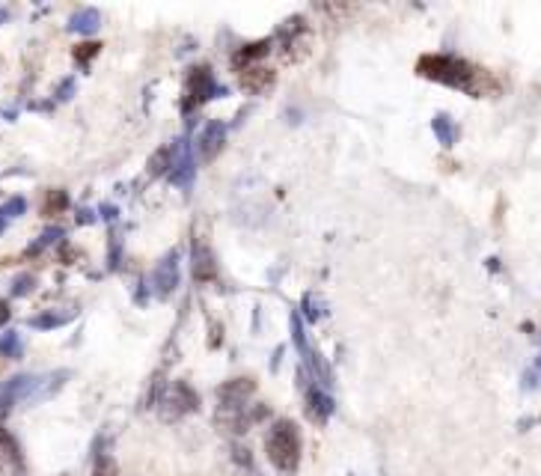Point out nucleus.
I'll list each match as a JSON object with an SVG mask.
<instances>
[{
    "label": "nucleus",
    "mask_w": 541,
    "mask_h": 476,
    "mask_svg": "<svg viewBox=\"0 0 541 476\" xmlns=\"http://www.w3.org/2000/svg\"><path fill=\"white\" fill-rule=\"evenodd\" d=\"M265 453H268V462L283 476L298 474L301 453H304L298 423L295 420H277L265 435Z\"/></svg>",
    "instance_id": "f257e3e1"
},
{
    "label": "nucleus",
    "mask_w": 541,
    "mask_h": 476,
    "mask_svg": "<svg viewBox=\"0 0 541 476\" xmlns=\"http://www.w3.org/2000/svg\"><path fill=\"white\" fill-rule=\"evenodd\" d=\"M417 72L429 81L446 84V87H458V90H470L473 78L479 75L467 60L458 57H443V54H429L417 63Z\"/></svg>",
    "instance_id": "f03ea898"
},
{
    "label": "nucleus",
    "mask_w": 541,
    "mask_h": 476,
    "mask_svg": "<svg viewBox=\"0 0 541 476\" xmlns=\"http://www.w3.org/2000/svg\"><path fill=\"white\" fill-rule=\"evenodd\" d=\"M277 36H280V60L283 63L295 66L313 54V30L307 27V21L301 15H292L286 24H280Z\"/></svg>",
    "instance_id": "7ed1b4c3"
},
{
    "label": "nucleus",
    "mask_w": 541,
    "mask_h": 476,
    "mask_svg": "<svg viewBox=\"0 0 541 476\" xmlns=\"http://www.w3.org/2000/svg\"><path fill=\"white\" fill-rule=\"evenodd\" d=\"M200 408V396L191 384L185 381H176L164 390L161 402H158V414L164 423H179L185 414H194Z\"/></svg>",
    "instance_id": "20e7f679"
},
{
    "label": "nucleus",
    "mask_w": 541,
    "mask_h": 476,
    "mask_svg": "<svg viewBox=\"0 0 541 476\" xmlns=\"http://www.w3.org/2000/svg\"><path fill=\"white\" fill-rule=\"evenodd\" d=\"M36 384H39V378H33V375H15V378L0 384V426L6 423V417L12 414V408L18 402L33 399Z\"/></svg>",
    "instance_id": "39448f33"
},
{
    "label": "nucleus",
    "mask_w": 541,
    "mask_h": 476,
    "mask_svg": "<svg viewBox=\"0 0 541 476\" xmlns=\"http://www.w3.org/2000/svg\"><path fill=\"white\" fill-rule=\"evenodd\" d=\"M152 286H155V295L158 298H170L179 286V253L170 250L161 265L155 268V277H152Z\"/></svg>",
    "instance_id": "423d86ee"
},
{
    "label": "nucleus",
    "mask_w": 541,
    "mask_h": 476,
    "mask_svg": "<svg viewBox=\"0 0 541 476\" xmlns=\"http://www.w3.org/2000/svg\"><path fill=\"white\" fill-rule=\"evenodd\" d=\"M191 274H194L197 283H212L217 277L215 253H212L209 244L200 241V238L194 241V250H191Z\"/></svg>",
    "instance_id": "0eeeda50"
},
{
    "label": "nucleus",
    "mask_w": 541,
    "mask_h": 476,
    "mask_svg": "<svg viewBox=\"0 0 541 476\" xmlns=\"http://www.w3.org/2000/svg\"><path fill=\"white\" fill-rule=\"evenodd\" d=\"M304 414L310 423L316 426H327L330 414H333V399L327 396L322 387H307V396H304Z\"/></svg>",
    "instance_id": "6e6552de"
},
{
    "label": "nucleus",
    "mask_w": 541,
    "mask_h": 476,
    "mask_svg": "<svg viewBox=\"0 0 541 476\" xmlns=\"http://www.w3.org/2000/svg\"><path fill=\"white\" fill-rule=\"evenodd\" d=\"M274 69H265V66H250V69H241L238 75V87L247 93V96H262L274 87Z\"/></svg>",
    "instance_id": "1a4fd4ad"
},
{
    "label": "nucleus",
    "mask_w": 541,
    "mask_h": 476,
    "mask_svg": "<svg viewBox=\"0 0 541 476\" xmlns=\"http://www.w3.org/2000/svg\"><path fill=\"white\" fill-rule=\"evenodd\" d=\"M0 468L9 474H18V471H27L24 465V453H21V444L15 441V435L9 429L0 426Z\"/></svg>",
    "instance_id": "9d476101"
},
{
    "label": "nucleus",
    "mask_w": 541,
    "mask_h": 476,
    "mask_svg": "<svg viewBox=\"0 0 541 476\" xmlns=\"http://www.w3.org/2000/svg\"><path fill=\"white\" fill-rule=\"evenodd\" d=\"M215 93V78H212V69L209 66H194L188 72V96H191V105H200L206 99H212Z\"/></svg>",
    "instance_id": "9b49d317"
},
{
    "label": "nucleus",
    "mask_w": 541,
    "mask_h": 476,
    "mask_svg": "<svg viewBox=\"0 0 541 476\" xmlns=\"http://www.w3.org/2000/svg\"><path fill=\"white\" fill-rule=\"evenodd\" d=\"M223 146H226V125L220 119H212L203 128V134H200V155H203V161H215L217 155L223 152Z\"/></svg>",
    "instance_id": "f8f14e48"
},
{
    "label": "nucleus",
    "mask_w": 541,
    "mask_h": 476,
    "mask_svg": "<svg viewBox=\"0 0 541 476\" xmlns=\"http://www.w3.org/2000/svg\"><path fill=\"white\" fill-rule=\"evenodd\" d=\"M268 51H271V39L250 42V45H244V48L235 51V63H238L241 69H250V66H256V60H262Z\"/></svg>",
    "instance_id": "ddd939ff"
},
{
    "label": "nucleus",
    "mask_w": 541,
    "mask_h": 476,
    "mask_svg": "<svg viewBox=\"0 0 541 476\" xmlns=\"http://www.w3.org/2000/svg\"><path fill=\"white\" fill-rule=\"evenodd\" d=\"M99 24H102L99 9H78V12L72 15V21H69V30L90 36V33H96V30H99Z\"/></svg>",
    "instance_id": "4468645a"
},
{
    "label": "nucleus",
    "mask_w": 541,
    "mask_h": 476,
    "mask_svg": "<svg viewBox=\"0 0 541 476\" xmlns=\"http://www.w3.org/2000/svg\"><path fill=\"white\" fill-rule=\"evenodd\" d=\"M173 152H176V146H161V149H155L152 152V158H149V176H161V173H170V167H173Z\"/></svg>",
    "instance_id": "2eb2a0df"
},
{
    "label": "nucleus",
    "mask_w": 541,
    "mask_h": 476,
    "mask_svg": "<svg viewBox=\"0 0 541 476\" xmlns=\"http://www.w3.org/2000/svg\"><path fill=\"white\" fill-rule=\"evenodd\" d=\"M69 209V194L66 191H48V197H45V206H42V212L45 215H60V212H66Z\"/></svg>",
    "instance_id": "dca6fc26"
},
{
    "label": "nucleus",
    "mask_w": 541,
    "mask_h": 476,
    "mask_svg": "<svg viewBox=\"0 0 541 476\" xmlns=\"http://www.w3.org/2000/svg\"><path fill=\"white\" fill-rule=\"evenodd\" d=\"M69 319H72V313H42V316L30 319V325H33V328L48 331V328H60V325H66Z\"/></svg>",
    "instance_id": "f3484780"
},
{
    "label": "nucleus",
    "mask_w": 541,
    "mask_h": 476,
    "mask_svg": "<svg viewBox=\"0 0 541 476\" xmlns=\"http://www.w3.org/2000/svg\"><path fill=\"white\" fill-rule=\"evenodd\" d=\"M90 476H119V468L113 462V456L108 453H96V462H93V474Z\"/></svg>",
    "instance_id": "a211bd4d"
},
{
    "label": "nucleus",
    "mask_w": 541,
    "mask_h": 476,
    "mask_svg": "<svg viewBox=\"0 0 541 476\" xmlns=\"http://www.w3.org/2000/svg\"><path fill=\"white\" fill-rule=\"evenodd\" d=\"M434 134L440 137V143H443V146H449V143L455 140V128H452L449 117H443V114H437V117H434Z\"/></svg>",
    "instance_id": "6ab92c4d"
},
{
    "label": "nucleus",
    "mask_w": 541,
    "mask_h": 476,
    "mask_svg": "<svg viewBox=\"0 0 541 476\" xmlns=\"http://www.w3.org/2000/svg\"><path fill=\"white\" fill-rule=\"evenodd\" d=\"M99 51H102V45H99V42H84V45H78V48H75V60L84 66V63H90Z\"/></svg>",
    "instance_id": "aec40b11"
},
{
    "label": "nucleus",
    "mask_w": 541,
    "mask_h": 476,
    "mask_svg": "<svg viewBox=\"0 0 541 476\" xmlns=\"http://www.w3.org/2000/svg\"><path fill=\"white\" fill-rule=\"evenodd\" d=\"M24 209H27V203H24L21 197H12V200L3 203L0 218H3V221H6V218H18V215H24Z\"/></svg>",
    "instance_id": "412c9836"
},
{
    "label": "nucleus",
    "mask_w": 541,
    "mask_h": 476,
    "mask_svg": "<svg viewBox=\"0 0 541 476\" xmlns=\"http://www.w3.org/2000/svg\"><path fill=\"white\" fill-rule=\"evenodd\" d=\"M0 352L6 357H18L21 355V343H18V334L6 331V337H0Z\"/></svg>",
    "instance_id": "4be33fe9"
},
{
    "label": "nucleus",
    "mask_w": 541,
    "mask_h": 476,
    "mask_svg": "<svg viewBox=\"0 0 541 476\" xmlns=\"http://www.w3.org/2000/svg\"><path fill=\"white\" fill-rule=\"evenodd\" d=\"M60 236H63V230H60V227H51V230H45V233L39 236V241H36V244H33L30 250H27V253H39L42 247H48L51 241H57Z\"/></svg>",
    "instance_id": "5701e85b"
},
{
    "label": "nucleus",
    "mask_w": 541,
    "mask_h": 476,
    "mask_svg": "<svg viewBox=\"0 0 541 476\" xmlns=\"http://www.w3.org/2000/svg\"><path fill=\"white\" fill-rule=\"evenodd\" d=\"M292 337H295L298 352L304 355L307 352V337H304V328H301V316H292Z\"/></svg>",
    "instance_id": "b1692460"
},
{
    "label": "nucleus",
    "mask_w": 541,
    "mask_h": 476,
    "mask_svg": "<svg viewBox=\"0 0 541 476\" xmlns=\"http://www.w3.org/2000/svg\"><path fill=\"white\" fill-rule=\"evenodd\" d=\"M33 283H36V280H33L30 274H21V277L12 283V295H27V292H33Z\"/></svg>",
    "instance_id": "393cba45"
},
{
    "label": "nucleus",
    "mask_w": 541,
    "mask_h": 476,
    "mask_svg": "<svg viewBox=\"0 0 541 476\" xmlns=\"http://www.w3.org/2000/svg\"><path fill=\"white\" fill-rule=\"evenodd\" d=\"M232 459H238V465H241L244 471H250V450H244V447H235V450H232Z\"/></svg>",
    "instance_id": "a878e982"
},
{
    "label": "nucleus",
    "mask_w": 541,
    "mask_h": 476,
    "mask_svg": "<svg viewBox=\"0 0 541 476\" xmlns=\"http://www.w3.org/2000/svg\"><path fill=\"white\" fill-rule=\"evenodd\" d=\"M304 313H307V319H319V304H316L313 295L304 298Z\"/></svg>",
    "instance_id": "bb28decb"
},
{
    "label": "nucleus",
    "mask_w": 541,
    "mask_h": 476,
    "mask_svg": "<svg viewBox=\"0 0 541 476\" xmlns=\"http://www.w3.org/2000/svg\"><path fill=\"white\" fill-rule=\"evenodd\" d=\"M6 319H9V304H6V301H0V328L6 325Z\"/></svg>",
    "instance_id": "cd10ccee"
},
{
    "label": "nucleus",
    "mask_w": 541,
    "mask_h": 476,
    "mask_svg": "<svg viewBox=\"0 0 541 476\" xmlns=\"http://www.w3.org/2000/svg\"><path fill=\"white\" fill-rule=\"evenodd\" d=\"M6 18H9V12H6V9H0V24H3Z\"/></svg>",
    "instance_id": "c85d7f7f"
},
{
    "label": "nucleus",
    "mask_w": 541,
    "mask_h": 476,
    "mask_svg": "<svg viewBox=\"0 0 541 476\" xmlns=\"http://www.w3.org/2000/svg\"><path fill=\"white\" fill-rule=\"evenodd\" d=\"M9 476H27V471H18V474H9Z\"/></svg>",
    "instance_id": "c756f323"
},
{
    "label": "nucleus",
    "mask_w": 541,
    "mask_h": 476,
    "mask_svg": "<svg viewBox=\"0 0 541 476\" xmlns=\"http://www.w3.org/2000/svg\"><path fill=\"white\" fill-rule=\"evenodd\" d=\"M0 233H3V218H0Z\"/></svg>",
    "instance_id": "7c9ffc66"
}]
</instances>
